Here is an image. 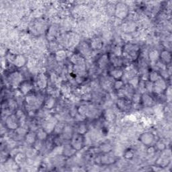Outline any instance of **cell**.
I'll return each mask as SVG.
<instances>
[{
    "label": "cell",
    "mask_w": 172,
    "mask_h": 172,
    "mask_svg": "<svg viewBox=\"0 0 172 172\" xmlns=\"http://www.w3.org/2000/svg\"><path fill=\"white\" fill-rule=\"evenodd\" d=\"M122 54L125 55V57L133 60L138 57L139 47L137 44H134L132 43H127L124 46L122 49Z\"/></svg>",
    "instance_id": "obj_1"
},
{
    "label": "cell",
    "mask_w": 172,
    "mask_h": 172,
    "mask_svg": "<svg viewBox=\"0 0 172 172\" xmlns=\"http://www.w3.org/2000/svg\"><path fill=\"white\" fill-rule=\"evenodd\" d=\"M128 8L127 4L120 2L117 4L115 8V15L120 19H124L128 15Z\"/></svg>",
    "instance_id": "obj_2"
},
{
    "label": "cell",
    "mask_w": 172,
    "mask_h": 172,
    "mask_svg": "<svg viewBox=\"0 0 172 172\" xmlns=\"http://www.w3.org/2000/svg\"><path fill=\"white\" fill-rule=\"evenodd\" d=\"M71 145L76 151H80L84 145V139H83V135L80 134H73L71 138Z\"/></svg>",
    "instance_id": "obj_3"
},
{
    "label": "cell",
    "mask_w": 172,
    "mask_h": 172,
    "mask_svg": "<svg viewBox=\"0 0 172 172\" xmlns=\"http://www.w3.org/2000/svg\"><path fill=\"white\" fill-rule=\"evenodd\" d=\"M20 120L16 114H10L6 119V127L10 130H16L20 127Z\"/></svg>",
    "instance_id": "obj_4"
},
{
    "label": "cell",
    "mask_w": 172,
    "mask_h": 172,
    "mask_svg": "<svg viewBox=\"0 0 172 172\" xmlns=\"http://www.w3.org/2000/svg\"><path fill=\"white\" fill-rule=\"evenodd\" d=\"M167 86L165 80L160 77L158 80L153 83V91L156 94H161L166 90Z\"/></svg>",
    "instance_id": "obj_5"
},
{
    "label": "cell",
    "mask_w": 172,
    "mask_h": 172,
    "mask_svg": "<svg viewBox=\"0 0 172 172\" xmlns=\"http://www.w3.org/2000/svg\"><path fill=\"white\" fill-rule=\"evenodd\" d=\"M58 122L57 119L53 117H49L46 118L43 124V128L44 131L49 133H50L54 131V128L55 125Z\"/></svg>",
    "instance_id": "obj_6"
},
{
    "label": "cell",
    "mask_w": 172,
    "mask_h": 172,
    "mask_svg": "<svg viewBox=\"0 0 172 172\" xmlns=\"http://www.w3.org/2000/svg\"><path fill=\"white\" fill-rule=\"evenodd\" d=\"M23 76L19 71H14L8 77V81L13 87H18L23 81Z\"/></svg>",
    "instance_id": "obj_7"
},
{
    "label": "cell",
    "mask_w": 172,
    "mask_h": 172,
    "mask_svg": "<svg viewBox=\"0 0 172 172\" xmlns=\"http://www.w3.org/2000/svg\"><path fill=\"white\" fill-rule=\"evenodd\" d=\"M155 140V135L151 132L143 133L139 137V141L146 146H151Z\"/></svg>",
    "instance_id": "obj_8"
},
{
    "label": "cell",
    "mask_w": 172,
    "mask_h": 172,
    "mask_svg": "<svg viewBox=\"0 0 172 172\" xmlns=\"http://www.w3.org/2000/svg\"><path fill=\"white\" fill-rule=\"evenodd\" d=\"M78 50L81 56L83 57H90L92 53V49L90 45L86 43H80L78 46Z\"/></svg>",
    "instance_id": "obj_9"
},
{
    "label": "cell",
    "mask_w": 172,
    "mask_h": 172,
    "mask_svg": "<svg viewBox=\"0 0 172 172\" xmlns=\"http://www.w3.org/2000/svg\"><path fill=\"white\" fill-rule=\"evenodd\" d=\"M117 105L118 108L123 112L128 111L132 107L131 102L124 98H118L117 102Z\"/></svg>",
    "instance_id": "obj_10"
},
{
    "label": "cell",
    "mask_w": 172,
    "mask_h": 172,
    "mask_svg": "<svg viewBox=\"0 0 172 172\" xmlns=\"http://www.w3.org/2000/svg\"><path fill=\"white\" fill-rule=\"evenodd\" d=\"M36 86L39 89L44 90L48 86V78L44 74L40 73L37 76L36 78Z\"/></svg>",
    "instance_id": "obj_11"
},
{
    "label": "cell",
    "mask_w": 172,
    "mask_h": 172,
    "mask_svg": "<svg viewBox=\"0 0 172 172\" xmlns=\"http://www.w3.org/2000/svg\"><path fill=\"white\" fill-rule=\"evenodd\" d=\"M33 88V86L30 81H23L19 86V90L23 95H28Z\"/></svg>",
    "instance_id": "obj_12"
},
{
    "label": "cell",
    "mask_w": 172,
    "mask_h": 172,
    "mask_svg": "<svg viewBox=\"0 0 172 172\" xmlns=\"http://www.w3.org/2000/svg\"><path fill=\"white\" fill-rule=\"evenodd\" d=\"M70 61L73 65H85V59L80 54H73L70 57Z\"/></svg>",
    "instance_id": "obj_13"
},
{
    "label": "cell",
    "mask_w": 172,
    "mask_h": 172,
    "mask_svg": "<svg viewBox=\"0 0 172 172\" xmlns=\"http://www.w3.org/2000/svg\"><path fill=\"white\" fill-rule=\"evenodd\" d=\"M28 61L26 57L23 55H18L16 56V58L13 61V65L18 68H21L24 67L27 64Z\"/></svg>",
    "instance_id": "obj_14"
},
{
    "label": "cell",
    "mask_w": 172,
    "mask_h": 172,
    "mask_svg": "<svg viewBox=\"0 0 172 172\" xmlns=\"http://www.w3.org/2000/svg\"><path fill=\"white\" fill-rule=\"evenodd\" d=\"M141 102L146 107H150L154 102L153 97L149 95V93H143L141 94Z\"/></svg>",
    "instance_id": "obj_15"
},
{
    "label": "cell",
    "mask_w": 172,
    "mask_h": 172,
    "mask_svg": "<svg viewBox=\"0 0 172 172\" xmlns=\"http://www.w3.org/2000/svg\"><path fill=\"white\" fill-rule=\"evenodd\" d=\"M24 139L26 143L28 145H33L34 143L37 140V135L36 133L34 131H29L28 132L26 135L24 136Z\"/></svg>",
    "instance_id": "obj_16"
},
{
    "label": "cell",
    "mask_w": 172,
    "mask_h": 172,
    "mask_svg": "<svg viewBox=\"0 0 172 172\" xmlns=\"http://www.w3.org/2000/svg\"><path fill=\"white\" fill-rule=\"evenodd\" d=\"M160 57V53L159 50L157 49H152L151 50L148 54V58L150 60L151 63H157L159 61Z\"/></svg>",
    "instance_id": "obj_17"
},
{
    "label": "cell",
    "mask_w": 172,
    "mask_h": 172,
    "mask_svg": "<svg viewBox=\"0 0 172 172\" xmlns=\"http://www.w3.org/2000/svg\"><path fill=\"white\" fill-rule=\"evenodd\" d=\"M110 75L115 80H121L124 75V71L120 68H115L110 71Z\"/></svg>",
    "instance_id": "obj_18"
},
{
    "label": "cell",
    "mask_w": 172,
    "mask_h": 172,
    "mask_svg": "<svg viewBox=\"0 0 172 172\" xmlns=\"http://www.w3.org/2000/svg\"><path fill=\"white\" fill-rule=\"evenodd\" d=\"M162 62L166 64H169L171 61V54L169 50H164L160 53V57Z\"/></svg>",
    "instance_id": "obj_19"
},
{
    "label": "cell",
    "mask_w": 172,
    "mask_h": 172,
    "mask_svg": "<svg viewBox=\"0 0 172 172\" xmlns=\"http://www.w3.org/2000/svg\"><path fill=\"white\" fill-rule=\"evenodd\" d=\"M67 57V53L66 50L63 49H59V50L55 52V59L56 61L58 62H62L64 60H65Z\"/></svg>",
    "instance_id": "obj_20"
},
{
    "label": "cell",
    "mask_w": 172,
    "mask_h": 172,
    "mask_svg": "<svg viewBox=\"0 0 172 172\" xmlns=\"http://www.w3.org/2000/svg\"><path fill=\"white\" fill-rule=\"evenodd\" d=\"M90 46L92 50H100L103 46V41L100 38H94L91 40Z\"/></svg>",
    "instance_id": "obj_21"
},
{
    "label": "cell",
    "mask_w": 172,
    "mask_h": 172,
    "mask_svg": "<svg viewBox=\"0 0 172 172\" xmlns=\"http://www.w3.org/2000/svg\"><path fill=\"white\" fill-rule=\"evenodd\" d=\"M109 57L106 54H104L99 58L98 61H97V65L101 69H104L105 68L107 65H108V64L109 63Z\"/></svg>",
    "instance_id": "obj_22"
},
{
    "label": "cell",
    "mask_w": 172,
    "mask_h": 172,
    "mask_svg": "<svg viewBox=\"0 0 172 172\" xmlns=\"http://www.w3.org/2000/svg\"><path fill=\"white\" fill-rule=\"evenodd\" d=\"M58 34V28L55 26L52 25L50 26V28L48 30V33H47V39L50 40H53L56 36Z\"/></svg>",
    "instance_id": "obj_23"
},
{
    "label": "cell",
    "mask_w": 172,
    "mask_h": 172,
    "mask_svg": "<svg viewBox=\"0 0 172 172\" xmlns=\"http://www.w3.org/2000/svg\"><path fill=\"white\" fill-rule=\"evenodd\" d=\"M136 29H137L136 24L133 22H128L127 23H125L123 27V30L125 32V33H128V34L135 31Z\"/></svg>",
    "instance_id": "obj_24"
},
{
    "label": "cell",
    "mask_w": 172,
    "mask_h": 172,
    "mask_svg": "<svg viewBox=\"0 0 172 172\" xmlns=\"http://www.w3.org/2000/svg\"><path fill=\"white\" fill-rule=\"evenodd\" d=\"M110 62L112 64V65L115 68H118L121 67L123 63H122V59L120 58V57H117V56H114L112 54L110 56V57L109 58Z\"/></svg>",
    "instance_id": "obj_25"
},
{
    "label": "cell",
    "mask_w": 172,
    "mask_h": 172,
    "mask_svg": "<svg viewBox=\"0 0 172 172\" xmlns=\"http://www.w3.org/2000/svg\"><path fill=\"white\" fill-rule=\"evenodd\" d=\"M38 151L34 147H30L27 149L25 154L29 159H34L38 156Z\"/></svg>",
    "instance_id": "obj_26"
},
{
    "label": "cell",
    "mask_w": 172,
    "mask_h": 172,
    "mask_svg": "<svg viewBox=\"0 0 172 172\" xmlns=\"http://www.w3.org/2000/svg\"><path fill=\"white\" fill-rule=\"evenodd\" d=\"M14 161L18 165H20L25 164L27 161V157L26 154H24V153H18L17 155H15Z\"/></svg>",
    "instance_id": "obj_27"
},
{
    "label": "cell",
    "mask_w": 172,
    "mask_h": 172,
    "mask_svg": "<svg viewBox=\"0 0 172 172\" xmlns=\"http://www.w3.org/2000/svg\"><path fill=\"white\" fill-rule=\"evenodd\" d=\"M77 110L78 114L86 117L90 110V106L87 104H82L80 106V107H79Z\"/></svg>",
    "instance_id": "obj_28"
},
{
    "label": "cell",
    "mask_w": 172,
    "mask_h": 172,
    "mask_svg": "<svg viewBox=\"0 0 172 172\" xmlns=\"http://www.w3.org/2000/svg\"><path fill=\"white\" fill-rule=\"evenodd\" d=\"M55 104V97L53 96H50L48 97L44 102V106L46 109L47 110H50L54 108Z\"/></svg>",
    "instance_id": "obj_29"
},
{
    "label": "cell",
    "mask_w": 172,
    "mask_h": 172,
    "mask_svg": "<svg viewBox=\"0 0 172 172\" xmlns=\"http://www.w3.org/2000/svg\"><path fill=\"white\" fill-rule=\"evenodd\" d=\"M160 75L156 70H152L148 74V80L154 83L160 77Z\"/></svg>",
    "instance_id": "obj_30"
},
{
    "label": "cell",
    "mask_w": 172,
    "mask_h": 172,
    "mask_svg": "<svg viewBox=\"0 0 172 172\" xmlns=\"http://www.w3.org/2000/svg\"><path fill=\"white\" fill-rule=\"evenodd\" d=\"M62 134L64 138H66V139H69L70 138H71L72 136L73 135L72 128L69 126H65Z\"/></svg>",
    "instance_id": "obj_31"
},
{
    "label": "cell",
    "mask_w": 172,
    "mask_h": 172,
    "mask_svg": "<svg viewBox=\"0 0 172 172\" xmlns=\"http://www.w3.org/2000/svg\"><path fill=\"white\" fill-rule=\"evenodd\" d=\"M100 161L102 162V164H110L114 161V159L112 156H110L109 155L108 153V155L107 154L100 157Z\"/></svg>",
    "instance_id": "obj_32"
},
{
    "label": "cell",
    "mask_w": 172,
    "mask_h": 172,
    "mask_svg": "<svg viewBox=\"0 0 172 172\" xmlns=\"http://www.w3.org/2000/svg\"><path fill=\"white\" fill-rule=\"evenodd\" d=\"M128 84H129L131 86H132L133 88L137 87L139 82H140V77H139L138 76H135L131 79H129L128 80Z\"/></svg>",
    "instance_id": "obj_33"
},
{
    "label": "cell",
    "mask_w": 172,
    "mask_h": 172,
    "mask_svg": "<svg viewBox=\"0 0 172 172\" xmlns=\"http://www.w3.org/2000/svg\"><path fill=\"white\" fill-rule=\"evenodd\" d=\"M36 135H37V138L40 139V140L44 141V139L47 138L48 133H46L43 128L38 129V131H37V132H36Z\"/></svg>",
    "instance_id": "obj_34"
},
{
    "label": "cell",
    "mask_w": 172,
    "mask_h": 172,
    "mask_svg": "<svg viewBox=\"0 0 172 172\" xmlns=\"http://www.w3.org/2000/svg\"><path fill=\"white\" fill-rule=\"evenodd\" d=\"M100 149L101 151L105 153H108L112 149V147L110 143H104L100 146Z\"/></svg>",
    "instance_id": "obj_35"
},
{
    "label": "cell",
    "mask_w": 172,
    "mask_h": 172,
    "mask_svg": "<svg viewBox=\"0 0 172 172\" xmlns=\"http://www.w3.org/2000/svg\"><path fill=\"white\" fill-rule=\"evenodd\" d=\"M65 127V124H63L61 122H58L57 123V124L55 125V128H54V133H55L56 134H61L63 133L64 128Z\"/></svg>",
    "instance_id": "obj_36"
},
{
    "label": "cell",
    "mask_w": 172,
    "mask_h": 172,
    "mask_svg": "<svg viewBox=\"0 0 172 172\" xmlns=\"http://www.w3.org/2000/svg\"><path fill=\"white\" fill-rule=\"evenodd\" d=\"M63 149H64V147L63 146H57V147H55L52 152H51L50 154L52 155L53 156H60L61 155L62 153H63Z\"/></svg>",
    "instance_id": "obj_37"
},
{
    "label": "cell",
    "mask_w": 172,
    "mask_h": 172,
    "mask_svg": "<svg viewBox=\"0 0 172 172\" xmlns=\"http://www.w3.org/2000/svg\"><path fill=\"white\" fill-rule=\"evenodd\" d=\"M115 117L116 115L113 110H112L111 109L106 110L105 112V118L107 120H108V121H112V120L115 119Z\"/></svg>",
    "instance_id": "obj_38"
},
{
    "label": "cell",
    "mask_w": 172,
    "mask_h": 172,
    "mask_svg": "<svg viewBox=\"0 0 172 172\" xmlns=\"http://www.w3.org/2000/svg\"><path fill=\"white\" fill-rule=\"evenodd\" d=\"M61 91L64 96H69L71 94V87L69 85L63 83L61 86Z\"/></svg>",
    "instance_id": "obj_39"
},
{
    "label": "cell",
    "mask_w": 172,
    "mask_h": 172,
    "mask_svg": "<svg viewBox=\"0 0 172 172\" xmlns=\"http://www.w3.org/2000/svg\"><path fill=\"white\" fill-rule=\"evenodd\" d=\"M124 83L121 80H115L113 83V87L114 88V90L117 91L122 90L124 87Z\"/></svg>",
    "instance_id": "obj_40"
},
{
    "label": "cell",
    "mask_w": 172,
    "mask_h": 172,
    "mask_svg": "<svg viewBox=\"0 0 172 172\" xmlns=\"http://www.w3.org/2000/svg\"><path fill=\"white\" fill-rule=\"evenodd\" d=\"M145 91L147 93H152L153 91V83L149 80H145Z\"/></svg>",
    "instance_id": "obj_41"
},
{
    "label": "cell",
    "mask_w": 172,
    "mask_h": 172,
    "mask_svg": "<svg viewBox=\"0 0 172 172\" xmlns=\"http://www.w3.org/2000/svg\"><path fill=\"white\" fill-rule=\"evenodd\" d=\"M131 100L133 102V103H134L135 104H138L141 100V94L138 92L134 93L131 97Z\"/></svg>",
    "instance_id": "obj_42"
},
{
    "label": "cell",
    "mask_w": 172,
    "mask_h": 172,
    "mask_svg": "<svg viewBox=\"0 0 172 172\" xmlns=\"http://www.w3.org/2000/svg\"><path fill=\"white\" fill-rule=\"evenodd\" d=\"M87 127L84 124H80L77 127V133L80 134L81 135H84L87 133Z\"/></svg>",
    "instance_id": "obj_43"
},
{
    "label": "cell",
    "mask_w": 172,
    "mask_h": 172,
    "mask_svg": "<svg viewBox=\"0 0 172 172\" xmlns=\"http://www.w3.org/2000/svg\"><path fill=\"white\" fill-rule=\"evenodd\" d=\"M122 53V49H121V47L119 46H115L112 49V55L114 56H117V57H120Z\"/></svg>",
    "instance_id": "obj_44"
},
{
    "label": "cell",
    "mask_w": 172,
    "mask_h": 172,
    "mask_svg": "<svg viewBox=\"0 0 172 172\" xmlns=\"http://www.w3.org/2000/svg\"><path fill=\"white\" fill-rule=\"evenodd\" d=\"M8 107L11 110H15L17 109L18 107V102L14 99H10L8 100Z\"/></svg>",
    "instance_id": "obj_45"
},
{
    "label": "cell",
    "mask_w": 172,
    "mask_h": 172,
    "mask_svg": "<svg viewBox=\"0 0 172 172\" xmlns=\"http://www.w3.org/2000/svg\"><path fill=\"white\" fill-rule=\"evenodd\" d=\"M34 147L38 151H40L43 147V141L40 140V139L37 138L36 142L34 143Z\"/></svg>",
    "instance_id": "obj_46"
},
{
    "label": "cell",
    "mask_w": 172,
    "mask_h": 172,
    "mask_svg": "<svg viewBox=\"0 0 172 172\" xmlns=\"http://www.w3.org/2000/svg\"><path fill=\"white\" fill-rule=\"evenodd\" d=\"M124 157L127 159H131L134 157V152L132 150H127L123 153Z\"/></svg>",
    "instance_id": "obj_47"
},
{
    "label": "cell",
    "mask_w": 172,
    "mask_h": 172,
    "mask_svg": "<svg viewBox=\"0 0 172 172\" xmlns=\"http://www.w3.org/2000/svg\"><path fill=\"white\" fill-rule=\"evenodd\" d=\"M156 149L159 151H164L165 149V145L164 142L159 141L157 143L156 145Z\"/></svg>",
    "instance_id": "obj_48"
},
{
    "label": "cell",
    "mask_w": 172,
    "mask_h": 172,
    "mask_svg": "<svg viewBox=\"0 0 172 172\" xmlns=\"http://www.w3.org/2000/svg\"><path fill=\"white\" fill-rule=\"evenodd\" d=\"M166 91V97L167 99L168 100V101H171V86H168L167 87L165 91Z\"/></svg>",
    "instance_id": "obj_49"
},
{
    "label": "cell",
    "mask_w": 172,
    "mask_h": 172,
    "mask_svg": "<svg viewBox=\"0 0 172 172\" xmlns=\"http://www.w3.org/2000/svg\"><path fill=\"white\" fill-rule=\"evenodd\" d=\"M155 148L154 147H149L148 148V149H147V153L149 155H154L155 154Z\"/></svg>",
    "instance_id": "obj_50"
}]
</instances>
